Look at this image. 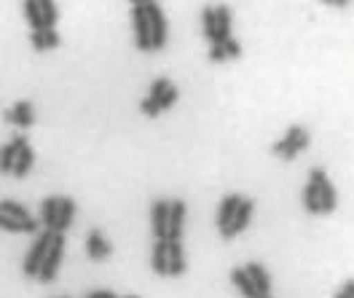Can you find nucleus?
Masks as SVG:
<instances>
[{
  "instance_id": "f03ea898",
  "label": "nucleus",
  "mask_w": 354,
  "mask_h": 298,
  "mask_svg": "<svg viewBox=\"0 0 354 298\" xmlns=\"http://www.w3.org/2000/svg\"><path fill=\"white\" fill-rule=\"evenodd\" d=\"M252 212H255V202H252L250 196L236 194V191L225 194L221 207H218V231H221L223 239L239 236V234L250 226Z\"/></svg>"
},
{
  "instance_id": "dca6fc26",
  "label": "nucleus",
  "mask_w": 354,
  "mask_h": 298,
  "mask_svg": "<svg viewBox=\"0 0 354 298\" xmlns=\"http://www.w3.org/2000/svg\"><path fill=\"white\" fill-rule=\"evenodd\" d=\"M209 62H228V59H239L242 57V44L236 38L225 41V44H218V46H209Z\"/></svg>"
},
{
  "instance_id": "aec40b11",
  "label": "nucleus",
  "mask_w": 354,
  "mask_h": 298,
  "mask_svg": "<svg viewBox=\"0 0 354 298\" xmlns=\"http://www.w3.org/2000/svg\"><path fill=\"white\" fill-rule=\"evenodd\" d=\"M333 298H354V279H346V282L333 293Z\"/></svg>"
},
{
  "instance_id": "0eeeda50",
  "label": "nucleus",
  "mask_w": 354,
  "mask_h": 298,
  "mask_svg": "<svg viewBox=\"0 0 354 298\" xmlns=\"http://www.w3.org/2000/svg\"><path fill=\"white\" fill-rule=\"evenodd\" d=\"M3 172L6 175H11V178H27L30 175V169H32V164H35V153H32V148H30V140L27 138H14L6 142V148H3Z\"/></svg>"
},
{
  "instance_id": "a211bd4d",
  "label": "nucleus",
  "mask_w": 354,
  "mask_h": 298,
  "mask_svg": "<svg viewBox=\"0 0 354 298\" xmlns=\"http://www.w3.org/2000/svg\"><path fill=\"white\" fill-rule=\"evenodd\" d=\"M231 285L242 293L244 298H261V293H258V288L252 285V279H250V274H247V269L244 266H236V269H231Z\"/></svg>"
},
{
  "instance_id": "6ab92c4d",
  "label": "nucleus",
  "mask_w": 354,
  "mask_h": 298,
  "mask_svg": "<svg viewBox=\"0 0 354 298\" xmlns=\"http://www.w3.org/2000/svg\"><path fill=\"white\" fill-rule=\"evenodd\" d=\"M62 38L57 30H38V32H30V46L35 51H51V48H59Z\"/></svg>"
},
{
  "instance_id": "9d476101",
  "label": "nucleus",
  "mask_w": 354,
  "mask_h": 298,
  "mask_svg": "<svg viewBox=\"0 0 354 298\" xmlns=\"http://www.w3.org/2000/svg\"><path fill=\"white\" fill-rule=\"evenodd\" d=\"M311 142V132L304 127V124H292L288 127V132L271 145V153L282 161H292L298 159Z\"/></svg>"
},
{
  "instance_id": "1a4fd4ad",
  "label": "nucleus",
  "mask_w": 354,
  "mask_h": 298,
  "mask_svg": "<svg viewBox=\"0 0 354 298\" xmlns=\"http://www.w3.org/2000/svg\"><path fill=\"white\" fill-rule=\"evenodd\" d=\"M0 226L11 234H41V218H35L30 209L19 202H11V199H3L0 205Z\"/></svg>"
},
{
  "instance_id": "39448f33",
  "label": "nucleus",
  "mask_w": 354,
  "mask_h": 298,
  "mask_svg": "<svg viewBox=\"0 0 354 298\" xmlns=\"http://www.w3.org/2000/svg\"><path fill=\"white\" fill-rule=\"evenodd\" d=\"M180 100V89L172 78L167 75H158L153 84H151V92L140 100V113L148 115V118H156V115L172 111Z\"/></svg>"
},
{
  "instance_id": "9b49d317",
  "label": "nucleus",
  "mask_w": 354,
  "mask_h": 298,
  "mask_svg": "<svg viewBox=\"0 0 354 298\" xmlns=\"http://www.w3.org/2000/svg\"><path fill=\"white\" fill-rule=\"evenodd\" d=\"M24 19L30 22V32L54 30L59 19V8L51 0H27L24 3Z\"/></svg>"
},
{
  "instance_id": "5701e85b",
  "label": "nucleus",
  "mask_w": 354,
  "mask_h": 298,
  "mask_svg": "<svg viewBox=\"0 0 354 298\" xmlns=\"http://www.w3.org/2000/svg\"><path fill=\"white\" fill-rule=\"evenodd\" d=\"M261 298H274V296H261Z\"/></svg>"
},
{
  "instance_id": "4be33fe9",
  "label": "nucleus",
  "mask_w": 354,
  "mask_h": 298,
  "mask_svg": "<svg viewBox=\"0 0 354 298\" xmlns=\"http://www.w3.org/2000/svg\"><path fill=\"white\" fill-rule=\"evenodd\" d=\"M124 298H140V296H124Z\"/></svg>"
},
{
  "instance_id": "20e7f679",
  "label": "nucleus",
  "mask_w": 354,
  "mask_h": 298,
  "mask_svg": "<svg viewBox=\"0 0 354 298\" xmlns=\"http://www.w3.org/2000/svg\"><path fill=\"white\" fill-rule=\"evenodd\" d=\"M151 266L158 277H180L188 269L183 242L177 239H156L153 252H151Z\"/></svg>"
},
{
  "instance_id": "4468645a",
  "label": "nucleus",
  "mask_w": 354,
  "mask_h": 298,
  "mask_svg": "<svg viewBox=\"0 0 354 298\" xmlns=\"http://www.w3.org/2000/svg\"><path fill=\"white\" fill-rule=\"evenodd\" d=\"M169 207H172V199H156L153 207H151V226H153L156 239H167Z\"/></svg>"
},
{
  "instance_id": "2eb2a0df",
  "label": "nucleus",
  "mask_w": 354,
  "mask_h": 298,
  "mask_svg": "<svg viewBox=\"0 0 354 298\" xmlns=\"http://www.w3.org/2000/svg\"><path fill=\"white\" fill-rule=\"evenodd\" d=\"M185 202L183 199H172L169 207V223H167V239H183V226H185Z\"/></svg>"
},
{
  "instance_id": "6e6552de",
  "label": "nucleus",
  "mask_w": 354,
  "mask_h": 298,
  "mask_svg": "<svg viewBox=\"0 0 354 298\" xmlns=\"http://www.w3.org/2000/svg\"><path fill=\"white\" fill-rule=\"evenodd\" d=\"M231 30H234V17H231V11L225 6L218 3V6H207L201 11V32L209 41V46H218V44L231 41L234 38Z\"/></svg>"
},
{
  "instance_id": "7ed1b4c3",
  "label": "nucleus",
  "mask_w": 354,
  "mask_h": 298,
  "mask_svg": "<svg viewBox=\"0 0 354 298\" xmlns=\"http://www.w3.org/2000/svg\"><path fill=\"white\" fill-rule=\"evenodd\" d=\"M338 205V194L335 185L328 178L325 169H311L309 180L304 185V207L311 215H330Z\"/></svg>"
},
{
  "instance_id": "f3484780",
  "label": "nucleus",
  "mask_w": 354,
  "mask_h": 298,
  "mask_svg": "<svg viewBox=\"0 0 354 298\" xmlns=\"http://www.w3.org/2000/svg\"><path fill=\"white\" fill-rule=\"evenodd\" d=\"M244 269H247V274H250V279H252V285L258 288V293L261 296H271V274L266 272L263 263H244Z\"/></svg>"
},
{
  "instance_id": "f257e3e1",
  "label": "nucleus",
  "mask_w": 354,
  "mask_h": 298,
  "mask_svg": "<svg viewBox=\"0 0 354 298\" xmlns=\"http://www.w3.org/2000/svg\"><path fill=\"white\" fill-rule=\"evenodd\" d=\"M132 27H134V46L145 54L161 51L169 38V24L161 11V6L153 0H137L132 3Z\"/></svg>"
},
{
  "instance_id": "f8f14e48",
  "label": "nucleus",
  "mask_w": 354,
  "mask_h": 298,
  "mask_svg": "<svg viewBox=\"0 0 354 298\" xmlns=\"http://www.w3.org/2000/svg\"><path fill=\"white\" fill-rule=\"evenodd\" d=\"M86 255L94 261V263H105L108 258L113 255V245L111 239L105 236V231L91 229L86 236Z\"/></svg>"
},
{
  "instance_id": "423d86ee",
  "label": "nucleus",
  "mask_w": 354,
  "mask_h": 298,
  "mask_svg": "<svg viewBox=\"0 0 354 298\" xmlns=\"http://www.w3.org/2000/svg\"><path fill=\"white\" fill-rule=\"evenodd\" d=\"M44 229L57 231V234H65L73 226V218H75V202L70 196H46L41 202V212H38Z\"/></svg>"
},
{
  "instance_id": "412c9836",
  "label": "nucleus",
  "mask_w": 354,
  "mask_h": 298,
  "mask_svg": "<svg viewBox=\"0 0 354 298\" xmlns=\"http://www.w3.org/2000/svg\"><path fill=\"white\" fill-rule=\"evenodd\" d=\"M84 298H121V296H115V293H113V290H108V288H97V290L86 293Z\"/></svg>"
},
{
  "instance_id": "b1692460",
  "label": "nucleus",
  "mask_w": 354,
  "mask_h": 298,
  "mask_svg": "<svg viewBox=\"0 0 354 298\" xmlns=\"http://www.w3.org/2000/svg\"><path fill=\"white\" fill-rule=\"evenodd\" d=\"M59 298H67V296H59Z\"/></svg>"
},
{
  "instance_id": "ddd939ff",
  "label": "nucleus",
  "mask_w": 354,
  "mask_h": 298,
  "mask_svg": "<svg viewBox=\"0 0 354 298\" xmlns=\"http://www.w3.org/2000/svg\"><path fill=\"white\" fill-rule=\"evenodd\" d=\"M6 121L14 127H32L35 124V108L30 100H17L8 111H6Z\"/></svg>"
}]
</instances>
